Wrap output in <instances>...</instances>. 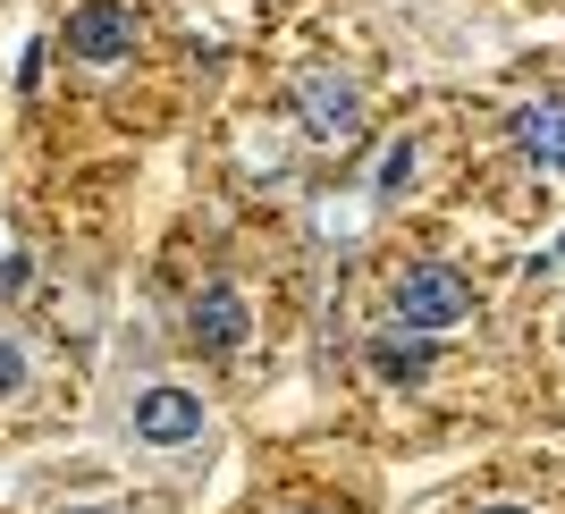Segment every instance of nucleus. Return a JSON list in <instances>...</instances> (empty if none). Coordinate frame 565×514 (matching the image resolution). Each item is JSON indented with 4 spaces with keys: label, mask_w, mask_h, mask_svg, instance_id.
<instances>
[{
    "label": "nucleus",
    "mask_w": 565,
    "mask_h": 514,
    "mask_svg": "<svg viewBox=\"0 0 565 514\" xmlns=\"http://www.w3.org/2000/svg\"><path fill=\"white\" fill-rule=\"evenodd\" d=\"M472 312V279L465 270H448V261H414V270H405L397 279V321L405 329H456Z\"/></svg>",
    "instance_id": "nucleus-1"
},
{
    "label": "nucleus",
    "mask_w": 565,
    "mask_h": 514,
    "mask_svg": "<svg viewBox=\"0 0 565 514\" xmlns=\"http://www.w3.org/2000/svg\"><path fill=\"white\" fill-rule=\"evenodd\" d=\"M60 43H68V60H85V68H118V60H136L143 25H136V9H118V0H76Z\"/></svg>",
    "instance_id": "nucleus-2"
},
{
    "label": "nucleus",
    "mask_w": 565,
    "mask_h": 514,
    "mask_svg": "<svg viewBox=\"0 0 565 514\" xmlns=\"http://www.w3.org/2000/svg\"><path fill=\"white\" fill-rule=\"evenodd\" d=\"M136 439L143 447H186V439H203V397L178 388V379L143 388V397H136Z\"/></svg>",
    "instance_id": "nucleus-3"
},
{
    "label": "nucleus",
    "mask_w": 565,
    "mask_h": 514,
    "mask_svg": "<svg viewBox=\"0 0 565 514\" xmlns=\"http://www.w3.org/2000/svg\"><path fill=\"white\" fill-rule=\"evenodd\" d=\"M296 101H305V136H321V143H354L363 136V101H354L347 76L312 68L305 85H296Z\"/></svg>",
    "instance_id": "nucleus-4"
},
{
    "label": "nucleus",
    "mask_w": 565,
    "mask_h": 514,
    "mask_svg": "<svg viewBox=\"0 0 565 514\" xmlns=\"http://www.w3.org/2000/svg\"><path fill=\"white\" fill-rule=\"evenodd\" d=\"M186 321H194V346H203V354H236L245 338H254V304H245V296H236L228 279H220V287H203Z\"/></svg>",
    "instance_id": "nucleus-5"
},
{
    "label": "nucleus",
    "mask_w": 565,
    "mask_h": 514,
    "mask_svg": "<svg viewBox=\"0 0 565 514\" xmlns=\"http://www.w3.org/2000/svg\"><path fill=\"white\" fill-rule=\"evenodd\" d=\"M515 143L532 152V161L565 169V101H523L515 110Z\"/></svg>",
    "instance_id": "nucleus-6"
},
{
    "label": "nucleus",
    "mask_w": 565,
    "mask_h": 514,
    "mask_svg": "<svg viewBox=\"0 0 565 514\" xmlns=\"http://www.w3.org/2000/svg\"><path fill=\"white\" fill-rule=\"evenodd\" d=\"M363 363H372L388 388H414V379H430V338H372Z\"/></svg>",
    "instance_id": "nucleus-7"
},
{
    "label": "nucleus",
    "mask_w": 565,
    "mask_h": 514,
    "mask_svg": "<svg viewBox=\"0 0 565 514\" xmlns=\"http://www.w3.org/2000/svg\"><path fill=\"white\" fill-rule=\"evenodd\" d=\"M0 397H25V346L0 338Z\"/></svg>",
    "instance_id": "nucleus-8"
},
{
    "label": "nucleus",
    "mask_w": 565,
    "mask_h": 514,
    "mask_svg": "<svg viewBox=\"0 0 565 514\" xmlns=\"http://www.w3.org/2000/svg\"><path fill=\"white\" fill-rule=\"evenodd\" d=\"M405 178H414V143H397V152H388V161H380V194H397Z\"/></svg>",
    "instance_id": "nucleus-9"
},
{
    "label": "nucleus",
    "mask_w": 565,
    "mask_h": 514,
    "mask_svg": "<svg viewBox=\"0 0 565 514\" xmlns=\"http://www.w3.org/2000/svg\"><path fill=\"white\" fill-rule=\"evenodd\" d=\"M481 514H532V506H481Z\"/></svg>",
    "instance_id": "nucleus-10"
},
{
    "label": "nucleus",
    "mask_w": 565,
    "mask_h": 514,
    "mask_svg": "<svg viewBox=\"0 0 565 514\" xmlns=\"http://www.w3.org/2000/svg\"><path fill=\"white\" fill-rule=\"evenodd\" d=\"M68 514H118V506H68Z\"/></svg>",
    "instance_id": "nucleus-11"
},
{
    "label": "nucleus",
    "mask_w": 565,
    "mask_h": 514,
    "mask_svg": "<svg viewBox=\"0 0 565 514\" xmlns=\"http://www.w3.org/2000/svg\"><path fill=\"white\" fill-rule=\"evenodd\" d=\"M557 261H565V236H557Z\"/></svg>",
    "instance_id": "nucleus-12"
}]
</instances>
